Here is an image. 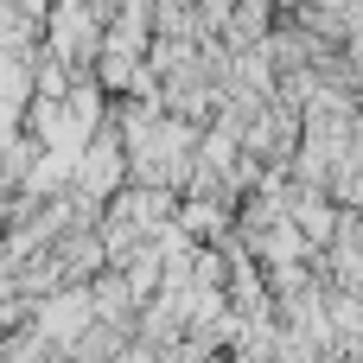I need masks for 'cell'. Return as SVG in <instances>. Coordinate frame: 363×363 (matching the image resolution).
Masks as SVG:
<instances>
[{
	"mask_svg": "<svg viewBox=\"0 0 363 363\" xmlns=\"http://www.w3.org/2000/svg\"><path fill=\"white\" fill-rule=\"evenodd\" d=\"M166 223H172V198L166 191H121L115 198V211L102 217V262L108 268H121L128 255H140V249H153L160 236H166Z\"/></svg>",
	"mask_w": 363,
	"mask_h": 363,
	"instance_id": "6da1fadb",
	"label": "cell"
},
{
	"mask_svg": "<svg viewBox=\"0 0 363 363\" xmlns=\"http://www.w3.org/2000/svg\"><path fill=\"white\" fill-rule=\"evenodd\" d=\"M89 325H96V313H89V287L45 294V300H38V313H32V332H38L51 351H70V345H77Z\"/></svg>",
	"mask_w": 363,
	"mask_h": 363,
	"instance_id": "7a4b0ae2",
	"label": "cell"
}]
</instances>
